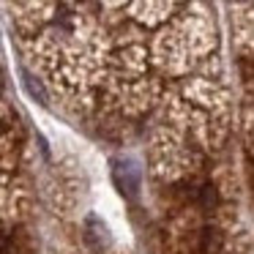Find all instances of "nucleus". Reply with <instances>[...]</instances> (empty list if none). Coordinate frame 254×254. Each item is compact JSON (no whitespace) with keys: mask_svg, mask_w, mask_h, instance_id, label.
Here are the masks:
<instances>
[{"mask_svg":"<svg viewBox=\"0 0 254 254\" xmlns=\"http://www.w3.org/2000/svg\"><path fill=\"white\" fill-rule=\"evenodd\" d=\"M221 243H224V238H221V232L216 227H202V232H199V252L213 254L221 249Z\"/></svg>","mask_w":254,"mask_h":254,"instance_id":"nucleus-2","label":"nucleus"},{"mask_svg":"<svg viewBox=\"0 0 254 254\" xmlns=\"http://www.w3.org/2000/svg\"><path fill=\"white\" fill-rule=\"evenodd\" d=\"M112 175H115L118 189H121L126 197H137V191H139V167L134 164L131 159L115 161V170H112Z\"/></svg>","mask_w":254,"mask_h":254,"instance_id":"nucleus-1","label":"nucleus"},{"mask_svg":"<svg viewBox=\"0 0 254 254\" xmlns=\"http://www.w3.org/2000/svg\"><path fill=\"white\" fill-rule=\"evenodd\" d=\"M194 199H197V205L202 210H213L216 205H219V194H216V189L210 186V183H202V186L194 191Z\"/></svg>","mask_w":254,"mask_h":254,"instance_id":"nucleus-3","label":"nucleus"}]
</instances>
